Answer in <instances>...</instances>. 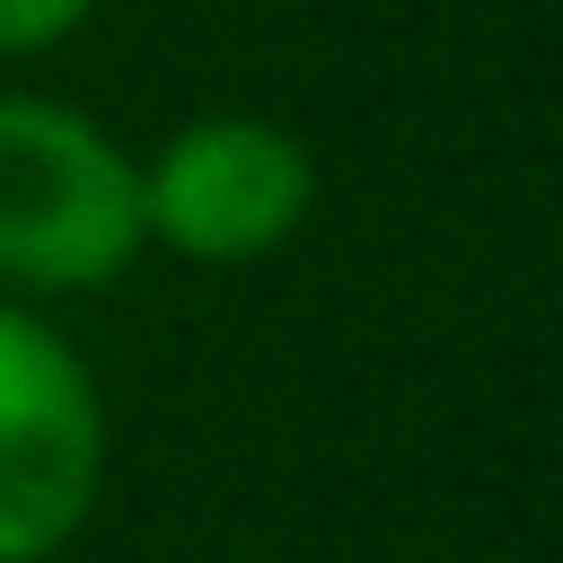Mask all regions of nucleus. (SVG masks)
Here are the masks:
<instances>
[{
	"label": "nucleus",
	"mask_w": 563,
	"mask_h": 563,
	"mask_svg": "<svg viewBox=\"0 0 563 563\" xmlns=\"http://www.w3.org/2000/svg\"><path fill=\"white\" fill-rule=\"evenodd\" d=\"M141 167L62 97H0V282L62 299L106 290L141 255Z\"/></svg>",
	"instance_id": "f257e3e1"
},
{
	"label": "nucleus",
	"mask_w": 563,
	"mask_h": 563,
	"mask_svg": "<svg viewBox=\"0 0 563 563\" xmlns=\"http://www.w3.org/2000/svg\"><path fill=\"white\" fill-rule=\"evenodd\" d=\"M88 9H97V0H0V62L62 44V35H70Z\"/></svg>",
	"instance_id": "20e7f679"
},
{
	"label": "nucleus",
	"mask_w": 563,
	"mask_h": 563,
	"mask_svg": "<svg viewBox=\"0 0 563 563\" xmlns=\"http://www.w3.org/2000/svg\"><path fill=\"white\" fill-rule=\"evenodd\" d=\"M106 484V405L88 361L0 299V563H53Z\"/></svg>",
	"instance_id": "f03ea898"
},
{
	"label": "nucleus",
	"mask_w": 563,
	"mask_h": 563,
	"mask_svg": "<svg viewBox=\"0 0 563 563\" xmlns=\"http://www.w3.org/2000/svg\"><path fill=\"white\" fill-rule=\"evenodd\" d=\"M317 211V158L264 114H194L141 167V220L185 264H255Z\"/></svg>",
	"instance_id": "7ed1b4c3"
}]
</instances>
